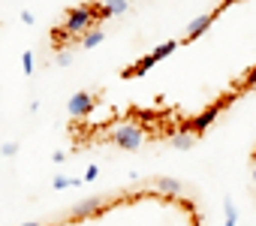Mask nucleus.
<instances>
[{
	"label": "nucleus",
	"instance_id": "5701e85b",
	"mask_svg": "<svg viewBox=\"0 0 256 226\" xmlns=\"http://www.w3.org/2000/svg\"><path fill=\"white\" fill-rule=\"evenodd\" d=\"M22 226H42V223H22Z\"/></svg>",
	"mask_w": 256,
	"mask_h": 226
},
{
	"label": "nucleus",
	"instance_id": "dca6fc26",
	"mask_svg": "<svg viewBox=\"0 0 256 226\" xmlns=\"http://www.w3.org/2000/svg\"><path fill=\"white\" fill-rule=\"evenodd\" d=\"M58 64H60V66H70V64H72V52H70V48L58 52Z\"/></svg>",
	"mask_w": 256,
	"mask_h": 226
},
{
	"label": "nucleus",
	"instance_id": "f257e3e1",
	"mask_svg": "<svg viewBox=\"0 0 256 226\" xmlns=\"http://www.w3.org/2000/svg\"><path fill=\"white\" fill-rule=\"evenodd\" d=\"M94 18H96V10H94L90 4H82V6H76V10L66 12V18H64V34H66V36H82L84 30L94 28Z\"/></svg>",
	"mask_w": 256,
	"mask_h": 226
},
{
	"label": "nucleus",
	"instance_id": "4468645a",
	"mask_svg": "<svg viewBox=\"0 0 256 226\" xmlns=\"http://www.w3.org/2000/svg\"><path fill=\"white\" fill-rule=\"evenodd\" d=\"M78 184H82V178H66V175H58L52 187H54V190H66V187H78Z\"/></svg>",
	"mask_w": 256,
	"mask_h": 226
},
{
	"label": "nucleus",
	"instance_id": "f8f14e48",
	"mask_svg": "<svg viewBox=\"0 0 256 226\" xmlns=\"http://www.w3.org/2000/svg\"><path fill=\"white\" fill-rule=\"evenodd\" d=\"M154 64H157V60H154V58H151V54H148V58H142V60H139V64H136V66H133V70H126V72H124V76H145V72H148V70H151V66H154Z\"/></svg>",
	"mask_w": 256,
	"mask_h": 226
},
{
	"label": "nucleus",
	"instance_id": "b1692460",
	"mask_svg": "<svg viewBox=\"0 0 256 226\" xmlns=\"http://www.w3.org/2000/svg\"><path fill=\"white\" fill-rule=\"evenodd\" d=\"M253 181H256V166H253Z\"/></svg>",
	"mask_w": 256,
	"mask_h": 226
},
{
	"label": "nucleus",
	"instance_id": "6e6552de",
	"mask_svg": "<svg viewBox=\"0 0 256 226\" xmlns=\"http://www.w3.org/2000/svg\"><path fill=\"white\" fill-rule=\"evenodd\" d=\"M154 190H157V193H163V196H178V193L184 190V184H181V181H175V178H157Z\"/></svg>",
	"mask_w": 256,
	"mask_h": 226
},
{
	"label": "nucleus",
	"instance_id": "412c9836",
	"mask_svg": "<svg viewBox=\"0 0 256 226\" xmlns=\"http://www.w3.org/2000/svg\"><path fill=\"white\" fill-rule=\"evenodd\" d=\"M52 160H54V163H64V160H66V154H64V151H54V154H52Z\"/></svg>",
	"mask_w": 256,
	"mask_h": 226
},
{
	"label": "nucleus",
	"instance_id": "f03ea898",
	"mask_svg": "<svg viewBox=\"0 0 256 226\" xmlns=\"http://www.w3.org/2000/svg\"><path fill=\"white\" fill-rule=\"evenodd\" d=\"M112 142H114L120 151H139L142 142H145V133H142V127H136V124H120V127H114Z\"/></svg>",
	"mask_w": 256,
	"mask_h": 226
},
{
	"label": "nucleus",
	"instance_id": "6ab92c4d",
	"mask_svg": "<svg viewBox=\"0 0 256 226\" xmlns=\"http://www.w3.org/2000/svg\"><path fill=\"white\" fill-rule=\"evenodd\" d=\"M253 84H256V66H253V70L244 76V88H253Z\"/></svg>",
	"mask_w": 256,
	"mask_h": 226
},
{
	"label": "nucleus",
	"instance_id": "1a4fd4ad",
	"mask_svg": "<svg viewBox=\"0 0 256 226\" xmlns=\"http://www.w3.org/2000/svg\"><path fill=\"white\" fill-rule=\"evenodd\" d=\"M82 36H84V40H82V46H84V48H96V46H100V42L106 40L100 28H90V30H84Z\"/></svg>",
	"mask_w": 256,
	"mask_h": 226
},
{
	"label": "nucleus",
	"instance_id": "ddd939ff",
	"mask_svg": "<svg viewBox=\"0 0 256 226\" xmlns=\"http://www.w3.org/2000/svg\"><path fill=\"white\" fill-rule=\"evenodd\" d=\"M223 214H226L223 226H235V223H238V208L232 205V199H229V196H226V202H223Z\"/></svg>",
	"mask_w": 256,
	"mask_h": 226
},
{
	"label": "nucleus",
	"instance_id": "a211bd4d",
	"mask_svg": "<svg viewBox=\"0 0 256 226\" xmlns=\"http://www.w3.org/2000/svg\"><path fill=\"white\" fill-rule=\"evenodd\" d=\"M96 175H100V166H94V163H90V166L84 169V181H96Z\"/></svg>",
	"mask_w": 256,
	"mask_h": 226
},
{
	"label": "nucleus",
	"instance_id": "4be33fe9",
	"mask_svg": "<svg viewBox=\"0 0 256 226\" xmlns=\"http://www.w3.org/2000/svg\"><path fill=\"white\" fill-rule=\"evenodd\" d=\"M232 4H238V0H223V6H232Z\"/></svg>",
	"mask_w": 256,
	"mask_h": 226
},
{
	"label": "nucleus",
	"instance_id": "f3484780",
	"mask_svg": "<svg viewBox=\"0 0 256 226\" xmlns=\"http://www.w3.org/2000/svg\"><path fill=\"white\" fill-rule=\"evenodd\" d=\"M0 151H4V157H16V154H18V145H16V142H6Z\"/></svg>",
	"mask_w": 256,
	"mask_h": 226
},
{
	"label": "nucleus",
	"instance_id": "0eeeda50",
	"mask_svg": "<svg viewBox=\"0 0 256 226\" xmlns=\"http://www.w3.org/2000/svg\"><path fill=\"white\" fill-rule=\"evenodd\" d=\"M126 10H130V0H106V4H102V12H100L96 18H118V16H124Z\"/></svg>",
	"mask_w": 256,
	"mask_h": 226
},
{
	"label": "nucleus",
	"instance_id": "2eb2a0df",
	"mask_svg": "<svg viewBox=\"0 0 256 226\" xmlns=\"http://www.w3.org/2000/svg\"><path fill=\"white\" fill-rule=\"evenodd\" d=\"M22 66H24V76L34 72V52H24V54H22Z\"/></svg>",
	"mask_w": 256,
	"mask_h": 226
},
{
	"label": "nucleus",
	"instance_id": "aec40b11",
	"mask_svg": "<svg viewBox=\"0 0 256 226\" xmlns=\"http://www.w3.org/2000/svg\"><path fill=\"white\" fill-rule=\"evenodd\" d=\"M22 22H24V24H34L36 18H34V12H22Z\"/></svg>",
	"mask_w": 256,
	"mask_h": 226
},
{
	"label": "nucleus",
	"instance_id": "423d86ee",
	"mask_svg": "<svg viewBox=\"0 0 256 226\" xmlns=\"http://www.w3.org/2000/svg\"><path fill=\"white\" fill-rule=\"evenodd\" d=\"M100 208H102V199H100V196H90V199H82L78 205H72L70 217H72V220H84V217H94Z\"/></svg>",
	"mask_w": 256,
	"mask_h": 226
},
{
	"label": "nucleus",
	"instance_id": "7ed1b4c3",
	"mask_svg": "<svg viewBox=\"0 0 256 226\" xmlns=\"http://www.w3.org/2000/svg\"><path fill=\"white\" fill-rule=\"evenodd\" d=\"M66 108H70L72 118H84V115H90V112H94V96L88 90H78V94L70 96V106Z\"/></svg>",
	"mask_w": 256,
	"mask_h": 226
},
{
	"label": "nucleus",
	"instance_id": "9b49d317",
	"mask_svg": "<svg viewBox=\"0 0 256 226\" xmlns=\"http://www.w3.org/2000/svg\"><path fill=\"white\" fill-rule=\"evenodd\" d=\"M172 145H175L178 151H190V148L196 145V136H190V133L184 130V133H178V136H172Z\"/></svg>",
	"mask_w": 256,
	"mask_h": 226
},
{
	"label": "nucleus",
	"instance_id": "20e7f679",
	"mask_svg": "<svg viewBox=\"0 0 256 226\" xmlns=\"http://www.w3.org/2000/svg\"><path fill=\"white\" fill-rule=\"evenodd\" d=\"M220 12H205V16H196L190 24H187V42H193V40H199L211 24H214V18H217Z\"/></svg>",
	"mask_w": 256,
	"mask_h": 226
},
{
	"label": "nucleus",
	"instance_id": "39448f33",
	"mask_svg": "<svg viewBox=\"0 0 256 226\" xmlns=\"http://www.w3.org/2000/svg\"><path fill=\"white\" fill-rule=\"evenodd\" d=\"M217 115H220V106H208L205 112H199V115L193 118V124H187V130H193V133H205V130L217 121Z\"/></svg>",
	"mask_w": 256,
	"mask_h": 226
},
{
	"label": "nucleus",
	"instance_id": "393cba45",
	"mask_svg": "<svg viewBox=\"0 0 256 226\" xmlns=\"http://www.w3.org/2000/svg\"><path fill=\"white\" fill-rule=\"evenodd\" d=\"M253 160H256V151H253Z\"/></svg>",
	"mask_w": 256,
	"mask_h": 226
},
{
	"label": "nucleus",
	"instance_id": "9d476101",
	"mask_svg": "<svg viewBox=\"0 0 256 226\" xmlns=\"http://www.w3.org/2000/svg\"><path fill=\"white\" fill-rule=\"evenodd\" d=\"M175 48H178V40H169V42H160V46H157V48L151 52V58H154V60H163V58H169V54H172Z\"/></svg>",
	"mask_w": 256,
	"mask_h": 226
}]
</instances>
